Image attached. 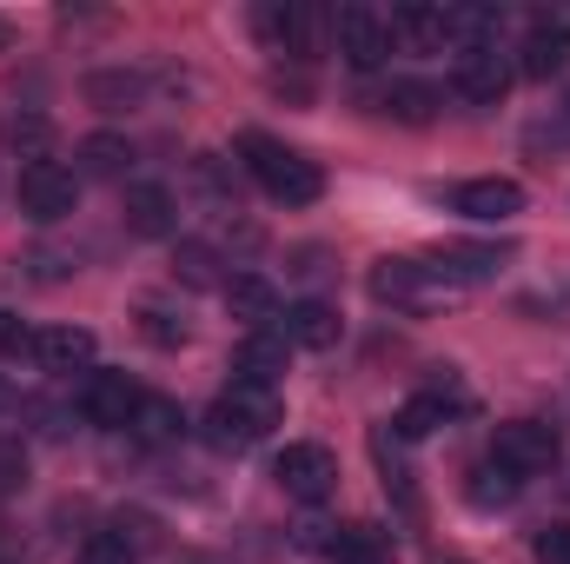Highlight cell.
Returning <instances> with one entry per match:
<instances>
[{"label": "cell", "instance_id": "29", "mask_svg": "<svg viewBox=\"0 0 570 564\" xmlns=\"http://www.w3.org/2000/svg\"><path fill=\"white\" fill-rule=\"evenodd\" d=\"M7 140L27 146V159H47V140H53V127H47L40 114H13V120H7Z\"/></svg>", "mask_w": 570, "mask_h": 564}, {"label": "cell", "instance_id": "6", "mask_svg": "<svg viewBox=\"0 0 570 564\" xmlns=\"http://www.w3.org/2000/svg\"><path fill=\"white\" fill-rule=\"evenodd\" d=\"M273 478H279L285 498H298V505H325V498L338 492V458H332L325 445H285L279 458H273Z\"/></svg>", "mask_w": 570, "mask_h": 564}, {"label": "cell", "instance_id": "7", "mask_svg": "<svg viewBox=\"0 0 570 564\" xmlns=\"http://www.w3.org/2000/svg\"><path fill=\"white\" fill-rule=\"evenodd\" d=\"M491 458L504 465V471H518V478H538V471H551L558 465V431L538 419H511L491 431Z\"/></svg>", "mask_w": 570, "mask_h": 564}, {"label": "cell", "instance_id": "16", "mask_svg": "<svg viewBox=\"0 0 570 564\" xmlns=\"http://www.w3.org/2000/svg\"><path fill=\"white\" fill-rule=\"evenodd\" d=\"M219 299H226V312H233V319H246L253 332L279 319V292H273V280H259V273H226Z\"/></svg>", "mask_w": 570, "mask_h": 564}, {"label": "cell", "instance_id": "36", "mask_svg": "<svg viewBox=\"0 0 570 564\" xmlns=\"http://www.w3.org/2000/svg\"><path fill=\"white\" fill-rule=\"evenodd\" d=\"M551 146H570V107H558V120H551Z\"/></svg>", "mask_w": 570, "mask_h": 564}, {"label": "cell", "instance_id": "9", "mask_svg": "<svg viewBox=\"0 0 570 564\" xmlns=\"http://www.w3.org/2000/svg\"><path fill=\"white\" fill-rule=\"evenodd\" d=\"M140 399H146V392L127 379V372H94V379L80 386V419H87V425H107V431H120V425H134Z\"/></svg>", "mask_w": 570, "mask_h": 564}, {"label": "cell", "instance_id": "10", "mask_svg": "<svg viewBox=\"0 0 570 564\" xmlns=\"http://www.w3.org/2000/svg\"><path fill=\"white\" fill-rule=\"evenodd\" d=\"M451 206L464 213V220H478V226H504V220H518L524 213V186L518 179H464L458 193H451Z\"/></svg>", "mask_w": 570, "mask_h": 564}, {"label": "cell", "instance_id": "32", "mask_svg": "<svg viewBox=\"0 0 570 564\" xmlns=\"http://www.w3.org/2000/svg\"><path fill=\"white\" fill-rule=\"evenodd\" d=\"M27 485V451L13 438H0V492H20Z\"/></svg>", "mask_w": 570, "mask_h": 564}, {"label": "cell", "instance_id": "34", "mask_svg": "<svg viewBox=\"0 0 570 564\" xmlns=\"http://www.w3.org/2000/svg\"><path fill=\"white\" fill-rule=\"evenodd\" d=\"M87 94H94V100H134L140 80H134V74H127V80H120V74H100V80H87Z\"/></svg>", "mask_w": 570, "mask_h": 564}, {"label": "cell", "instance_id": "17", "mask_svg": "<svg viewBox=\"0 0 570 564\" xmlns=\"http://www.w3.org/2000/svg\"><path fill=\"white\" fill-rule=\"evenodd\" d=\"M325 552H332V564H392V532L352 518V525H332Z\"/></svg>", "mask_w": 570, "mask_h": 564}, {"label": "cell", "instance_id": "3", "mask_svg": "<svg viewBox=\"0 0 570 564\" xmlns=\"http://www.w3.org/2000/svg\"><path fill=\"white\" fill-rule=\"evenodd\" d=\"M372 299H385L399 312H438V305H458L464 285H451L431 260H379L372 266Z\"/></svg>", "mask_w": 570, "mask_h": 564}, {"label": "cell", "instance_id": "31", "mask_svg": "<svg viewBox=\"0 0 570 564\" xmlns=\"http://www.w3.org/2000/svg\"><path fill=\"white\" fill-rule=\"evenodd\" d=\"M531 552H538V564H570V525H544L531 538Z\"/></svg>", "mask_w": 570, "mask_h": 564}, {"label": "cell", "instance_id": "19", "mask_svg": "<svg viewBox=\"0 0 570 564\" xmlns=\"http://www.w3.org/2000/svg\"><path fill=\"white\" fill-rule=\"evenodd\" d=\"M127 226H134L140 240H166V233L179 226V220H173V193L153 186V179H146V186H127Z\"/></svg>", "mask_w": 570, "mask_h": 564}, {"label": "cell", "instance_id": "37", "mask_svg": "<svg viewBox=\"0 0 570 564\" xmlns=\"http://www.w3.org/2000/svg\"><path fill=\"white\" fill-rule=\"evenodd\" d=\"M7 40H13V27H7V20H0V47H7Z\"/></svg>", "mask_w": 570, "mask_h": 564}, {"label": "cell", "instance_id": "20", "mask_svg": "<svg viewBox=\"0 0 570 564\" xmlns=\"http://www.w3.org/2000/svg\"><path fill=\"white\" fill-rule=\"evenodd\" d=\"M438 107H444V100H438V87H425V80H392V87L379 94V114H392V120H405V127H425Z\"/></svg>", "mask_w": 570, "mask_h": 564}, {"label": "cell", "instance_id": "22", "mask_svg": "<svg viewBox=\"0 0 570 564\" xmlns=\"http://www.w3.org/2000/svg\"><path fill=\"white\" fill-rule=\"evenodd\" d=\"M127 166H134V140H120V134H87V140H80V173L120 179Z\"/></svg>", "mask_w": 570, "mask_h": 564}, {"label": "cell", "instance_id": "25", "mask_svg": "<svg viewBox=\"0 0 570 564\" xmlns=\"http://www.w3.org/2000/svg\"><path fill=\"white\" fill-rule=\"evenodd\" d=\"M425 392L438 399V406H444V412H451V419H471V412H478V392L458 379V366H431Z\"/></svg>", "mask_w": 570, "mask_h": 564}, {"label": "cell", "instance_id": "11", "mask_svg": "<svg viewBox=\"0 0 570 564\" xmlns=\"http://www.w3.org/2000/svg\"><path fill=\"white\" fill-rule=\"evenodd\" d=\"M285 359H292V339H285L279 325H259V332H246V339H239V352H233V372H239L246 386H273V392H279Z\"/></svg>", "mask_w": 570, "mask_h": 564}, {"label": "cell", "instance_id": "8", "mask_svg": "<svg viewBox=\"0 0 570 564\" xmlns=\"http://www.w3.org/2000/svg\"><path fill=\"white\" fill-rule=\"evenodd\" d=\"M511 80H518V60H511L504 47H471V54H458V67H451V87H458L471 107H498V100L511 94Z\"/></svg>", "mask_w": 570, "mask_h": 564}, {"label": "cell", "instance_id": "26", "mask_svg": "<svg viewBox=\"0 0 570 564\" xmlns=\"http://www.w3.org/2000/svg\"><path fill=\"white\" fill-rule=\"evenodd\" d=\"M173 273H179L186 285H226V280H219V260H213V246H206V240H179Z\"/></svg>", "mask_w": 570, "mask_h": 564}, {"label": "cell", "instance_id": "30", "mask_svg": "<svg viewBox=\"0 0 570 564\" xmlns=\"http://www.w3.org/2000/svg\"><path fill=\"white\" fill-rule=\"evenodd\" d=\"M140 332L153 346H186V319H173V312H159V305H140Z\"/></svg>", "mask_w": 570, "mask_h": 564}, {"label": "cell", "instance_id": "12", "mask_svg": "<svg viewBox=\"0 0 570 564\" xmlns=\"http://www.w3.org/2000/svg\"><path fill=\"white\" fill-rule=\"evenodd\" d=\"M279 332L298 352H332L338 332H345V319H338V305H325V299H298V305H285Z\"/></svg>", "mask_w": 570, "mask_h": 564}, {"label": "cell", "instance_id": "13", "mask_svg": "<svg viewBox=\"0 0 570 564\" xmlns=\"http://www.w3.org/2000/svg\"><path fill=\"white\" fill-rule=\"evenodd\" d=\"M253 27H259V40H266L273 54H312V33H318V20H312L298 0H266V7L253 13Z\"/></svg>", "mask_w": 570, "mask_h": 564}, {"label": "cell", "instance_id": "2", "mask_svg": "<svg viewBox=\"0 0 570 564\" xmlns=\"http://www.w3.org/2000/svg\"><path fill=\"white\" fill-rule=\"evenodd\" d=\"M246 153V166H253V179L279 200V206H312L318 193H325V173H318V159H305V153H292V146L266 140V134H246L239 140Z\"/></svg>", "mask_w": 570, "mask_h": 564}, {"label": "cell", "instance_id": "18", "mask_svg": "<svg viewBox=\"0 0 570 564\" xmlns=\"http://www.w3.org/2000/svg\"><path fill=\"white\" fill-rule=\"evenodd\" d=\"M504 260H511V246H444L431 266H438L451 285H484V280L504 273Z\"/></svg>", "mask_w": 570, "mask_h": 564}, {"label": "cell", "instance_id": "15", "mask_svg": "<svg viewBox=\"0 0 570 564\" xmlns=\"http://www.w3.org/2000/svg\"><path fill=\"white\" fill-rule=\"evenodd\" d=\"M385 27H392V47L405 40L412 54H444V47H451V33H444V7H431V0H405V7H392Z\"/></svg>", "mask_w": 570, "mask_h": 564}, {"label": "cell", "instance_id": "28", "mask_svg": "<svg viewBox=\"0 0 570 564\" xmlns=\"http://www.w3.org/2000/svg\"><path fill=\"white\" fill-rule=\"evenodd\" d=\"M80 564H140V552H134L120 532H94V538L80 545Z\"/></svg>", "mask_w": 570, "mask_h": 564}, {"label": "cell", "instance_id": "24", "mask_svg": "<svg viewBox=\"0 0 570 564\" xmlns=\"http://www.w3.org/2000/svg\"><path fill=\"white\" fill-rule=\"evenodd\" d=\"M518 485H524L518 471H504L498 458H484V465L471 471V505H484V512H491V505H511V498H518Z\"/></svg>", "mask_w": 570, "mask_h": 564}, {"label": "cell", "instance_id": "5", "mask_svg": "<svg viewBox=\"0 0 570 564\" xmlns=\"http://www.w3.org/2000/svg\"><path fill=\"white\" fill-rule=\"evenodd\" d=\"M20 206H27V220H40V226L67 220V213L80 206V173L60 166V159H27V166H20Z\"/></svg>", "mask_w": 570, "mask_h": 564}, {"label": "cell", "instance_id": "33", "mask_svg": "<svg viewBox=\"0 0 570 564\" xmlns=\"http://www.w3.org/2000/svg\"><path fill=\"white\" fill-rule=\"evenodd\" d=\"M531 33L564 40V47H570V7H538V13H531Z\"/></svg>", "mask_w": 570, "mask_h": 564}, {"label": "cell", "instance_id": "14", "mask_svg": "<svg viewBox=\"0 0 570 564\" xmlns=\"http://www.w3.org/2000/svg\"><path fill=\"white\" fill-rule=\"evenodd\" d=\"M33 366L40 372H87L94 366V332L87 325H47V332H33Z\"/></svg>", "mask_w": 570, "mask_h": 564}, {"label": "cell", "instance_id": "23", "mask_svg": "<svg viewBox=\"0 0 570 564\" xmlns=\"http://www.w3.org/2000/svg\"><path fill=\"white\" fill-rule=\"evenodd\" d=\"M179 406H173V399H159V392H146L140 399V412H134V431H140L146 445H173V438H179Z\"/></svg>", "mask_w": 570, "mask_h": 564}, {"label": "cell", "instance_id": "4", "mask_svg": "<svg viewBox=\"0 0 570 564\" xmlns=\"http://www.w3.org/2000/svg\"><path fill=\"white\" fill-rule=\"evenodd\" d=\"M332 40H338V54H345L352 74H379L385 54H392V27H385V13L365 7V0H345V7L332 13Z\"/></svg>", "mask_w": 570, "mask_h": 564}, {"label": "cell", "instance_id": "38", "mask_svg": "<svg viewBox=\"0 0 570 564\" xmlns=\"http://www.w3.org/2000/svg\"><path fill=\"white\" fill-rule=\"evenodd\" d=\"M0 406H7V386H0Z\"/></svg>", "mask_w": 570, "mask_h": 564}, {"label": "cell", "instance_id": "35", "mask_svg": "<svg viewBox=\"0 0 570 564\" xmlns=\"http://www.w3.org/2000/svg\"><path fill=\"white\" fill-rule=\"evenodd\" d=\"M27 346H33V332H27L13 312H0V352H27Z\"/></svg>", "mask_w": 570, "mask_h": 564}, {"label": "cell", "instance_id": "21", "mask_svg": "<svg viewBox=\"0 0 570 564\" xmlns=\"http://www.w3.org/2000/svg\"><path fill=\"white\" fill-rule=\"evenodd\" d=\"M438 425H451V412H444V406H438L431 392H412V399H405V406L392 412V425H385V431H392L399 445H425Z\"/></svg>", "mask_w": 570, "mask_h": 564}, {"label": "cell", "instance_id": "1", "mask_svg": "<svg viewBox=\"0 0 570 564\" xmlns=\"http://www.w3.org/2000/svg\"><path fill=\"white\" fill-rule=\"evenodd\" d=\"M285 425V399L273 386H246V379H233L219 399H213V412H206V438L219 445V451H246V445H259V438H273Z\"/></svg>", "mask_w": 570, "mask_h": 564}, {"label": "cell", "instance_id": "27", "mask_svg": "<svg viewBox=\"0 0 570 564\" xmlns=\"http://www.w3.org/2000/svg\"><path fill=\"white\" fill-rule=\"evenodd\" d=\"M564 40H544V33H531L524 40V54H518V74H531V80H551L558 67H564Z\"/></svg>", "mask_w": 570, "mask_h": 564}]
</instances>
